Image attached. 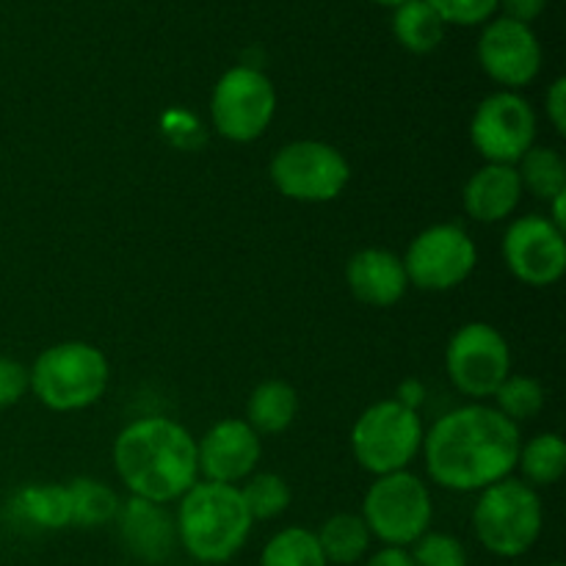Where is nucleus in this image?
I'll return each mask as SVG.
<instances>
[{"label": "nucleus", "mask_w": 566, "mask_h": 566, "mask_svg": "<svg viewBox=\"0 0 566 566\" xmlns=\"http://www.w3.org/2000/svg\"><path fill=\"white\" fill-rule=\"evenodd\" d=\"M542 566H564V564H558V562H553V564H542Z\"/></svg>", "instance_id": "36"}, {"label": "nucleus", "mask_w": 566, "mask_h": 566, "mask_svg": "<svg viewBox=\"0 0 566 566\" xmlns=\"http://www.w3.org/2000/svg\"><path fill=\"white\" fill-rule=\"evenodd\" d=\"M481 70L506 92L528 86L542 70V44L531 25L517 20H492L479 39Z\"/></svg>", "instance_id": "14"}, {"label": "nucleus", "mask_w": 566, "mask_h": 566, "mask_svg": "<svg viewBox=\"0 0 566 566\" xmlns=\"http://www.w3.org/2000/svg\"><path fill=\"white\" fill-rule=\"evenodd\" d=\"M545 525L539 492L523 479H503L479 492L473 531L484 551L501 558H520L536 545Z\"/></svg>", "instance_id": "5"}, {"label": "nucleus", "mask_w": 566, "mask_h": 566, "mask_svg": "<svg viewBox=\"0 0 566 566\" xmlns=\"http://www.w3.org/2000/svg\"><path fill=\"white\" fill-rule=\"evenodd\" d=\"M365 566H415L407 547H381L365 562Z\"/></svg>", "instance_id": "34"}, {"label": "nucleus", "mask_w": 566, "mask_h": 566, "mask_svg": "<svg viewBox=\"0 0 566 566\" xmlns=\"http://www.w3.org/2000/svg\"><path fill=\"white\" fill-rule=\"evenodd\" d=\"M392 33L398 44L415 55H426L446 39V22L426 0H407L392 14Z\"/></svg>", "instance_id": "21"}, {"label": "nucleus", "mask_w": 566, "mask_h": 566, "mask_svg": "<svg viewBox=\"0 0 566 566\" xmlns=\"http://www.w3.org/2000/svg\"><path fill=\"white\" fill-rule=\"evenodd\" d=\"M363 520L370 536L385 547H412L434 520V501L423 481L409 470L379 475L363 501Z\"/></svg>", "instance_id": "7"}, {"label": "nucleus", "mask_w": 566, "mask_h": 566, "mask_svg": "<svg viewBox=\"0 0 566 566\" xmlns=\"http://www.w3.org/2000/svg\"><path fill=\"white\" fill-rule=\"evenodd\" d=\"M517 468L523 473L525 484H531L534 490L539 486H553L562 481L566 470V442L556 431H545V434H536L520 448Z\"/></svg>", "instance_id": "23"}, {"label": "nucleus", "mask_w": 566, "mask_h": 566, "mask_svg": "<svg viewBox=\"0 0 566 566\" xmlns=\"http://www.w3.org/2000/svg\"><path fill=\"white\" fill-rule=\"evenodd\" d=\"M446 25H481L497 11V0H426Z\"/></svg>", "instance_id": "30"}, {"label": "nucleus", "mask_w": 566, "mask_h": 566, "mask_svg": "<svg viewBox=\"0 0 566 566\" xmlns=\"http://www.w3.org/2000/svg\"><path fill=\"white\" fill-rule=\"evenodd\" d=\"M72 525L81 528H97V525L114 523L119 514V495L108 484L97 479H75L70 486Z\"/></svg>", "instance_id": "25"}, {"label": "nucleus", "mask_w": 566, "mask_h": 566, "mask_svg": "<svg viewBox=\"0 0 566 566\" xmlns=\"http://www.w3.org/2000/svg\"><path fill=\"white\" fill-rule=\"evenodd\" d=\"M374 3H379V6H392V9H398V6L407 3V0H374Z\"/></svg>", "instance_id": "35"}, {"label": "nucleus", "mask_w": 566, "mask_h": 566, "mask_svg": "<svg viewBox=\"0 0 566 566\" xmlns=\"http://www.w3.org/2000/svg\"><path fill=\"white\" fill-rule=\"evenodd\" d=\"M523 199V182L514 166L484 164L464 182V213L479 224H497L517 210Z\"/></svg>", "instance_id": "18"}, {"label": "nucleus", "mask_w": 566, "mask_h": 566, "mask_svg": "<svg viewBox=\"0 0 566 566\" xmlns=\"http://www.w3.org/2000/svg\"><path fill=\"white\" fill-rule=\"evenodd\" d=\"M14 512L25 523L44 531H59L72 525L70 490L61 484H33L22 486L14 495Z\"/></svg>", "instance_id": "22"}, {"label": "nucleus", "mask_w": 566, "mask_h": 566, "mask_svg": "<svg viewBox=\"0 0 566 566\" xmlns=\"http://www.w3.org/2000/svg\"><path fill=\"white\" fill-rule=\"evenodd\" d=\"M269 177L282 197L304 205L332 202L346 191L352 166L346 155L326 142H291L271 158Z\"/></svg>", "instance_id": "8"}, {"label": "nucleus", "mask_w": 566, "mask_h": 566, "mask_svg": "<svg viewBox=\"0 0 566 566\" xmlns=\"http://www.w3.org/2000/svg\"><path fill=\"white\" fill-rule=\"evenodd\" d=\"M492 398H495L497 412L517 426L534 420L545 409V387L534 376L509 374V379L497 387Z\"/></svg>", "instance_id": "28"}, {"label": "nucleus", "mask_w": 566, "mask_h": 566, "mask_svg": "<svg viewBox=\"0 0 566 566\" xmlns=\"http://www.w3.org/2000/svg\"><path fill=\"white\" fill-rule=\"evenodd\" d=\"M31 392L53 412H81L97 403L108 390L111 368L97 346L64 340L44 348L28 368Z\"/></svg>", "instance_id": "4"}, {"label": "nucleus", "mask_w": 566, "mask_h": 566, "mask_svg": "<svg viewBox=\"0 0 566 566\" xmlns=\"http://www.w3.org/2000/svg\"><path fill=\"white\" fill-rule=\"evenodd\" d=\"M545 114H547V122L553 125V130H556L558 136H564L566 133V77H556V81L551 83V88H547Z\"/></svg>", "instance_id": "32"}, {"label": "nucleus", "mask_w": 566, "mask_h": 566, "mask_svg": "<svg viewBox=\"0 0 566 566\" xmlns=\"http://www.w3.org/2000/svg\"><path fill=\"white\" fill-rule=\"evenodd\" d=\"M446 374L462 396L481 403L495 396L512 374V348L501 329L484 321H470L448 340Z\"/></svg>", "instance_id": "10"}, {"label": "nucleus", "mask_w": 566, "mask_h": 566, "mask_svg": "<svg viewBox=\"0 0 566 566\" xmlns=\"http://www.w3.org/2000/svg\"><path fill=\"white\" fill-rule=\"evenodd\" d=\"M298 415L296 387L282 379H269L252 390L247 401V423L263 434H282L293 426Z\"/></svg>", "instance_id": "19"}, {"label": "nucleus", "mask_w": 566, "mask_h": 566, "mask_svg": "<svg viewBox=\"0 0 566 566\" xmlns=\"http://www.w3.org/2000/svg\"><path fill=\"white\" fill-rule=\"evenodd\" d=\"M114 470L130 497L169 506L199 481L197 440L171 418H138L116 434Z\"/></svg>", "instance_id": "2"}, {"label": "nucleus", "mask_w": 566, "mask_h": 566, "mask_svg": "<svg viewBox=\"0 0 566 566\" xmlns=\"http://www.w3.org/2000/svg\"><path fill=\"white\" fill-rule=\"evenodd\" d=\"M523 434L495 407L468 403L442 415L423 434L426 473L451 492H481L517 470Z\"/></svg>", "instance_id": "1"}, {"label": "nucleus", "mask_w": 566, "mask_h": 566, "mask_svg": "<svg viewBox=\"0 0 566 566\" xmlns=\"http://www.w3.org/2000/svg\"><path fill=\"white\" fill-rule=\"evenodd\" d=\"M177 503V542L193 562L224 564L243 551L254 520L238 486L197 481Z\"/></svg>", "instance_id": "3"}, {"label": "nucleus", "mask_w": 566, "mask_h": 566, "mask_svg": "<svg viewBox=\"0 0 566 566\" xmlns=\"http://www.w3.org/2000/svg\"><path fill=\"white\" fill-rule=\"evenodd\" d=\"M238 490H241V497L254 523L276 520L280 514L287 512V506L293 501L291 486L276 473H252Z\"/></svg>", "instance_id": "27"}, {"label": "nucleus", "mask_w": 566, "mask_h": 566, "mask_svg": "<svg viewBox=\"0 0 566 566\" xmlns=\"http://www.w3.org/2000/svg\"><path fill=\"white\" fill-rule=\"evenodd\" d=\"M114 523L119 525V536L127 545V551L142 558V562L160 564L175 551V520L158 503L130 497V501L119 506V514H116Z\"/></svg>", "instance_id": "17"}, {"label": "nucleus", "mask_w": 566, "mask_h": 566, "mask_svg": "<svg viewBox=\"0 0 566 566\" xmlns=\"http://www.w3.org/2000/svg\"><path fill=\"white\" fill-rule=\"evenodd\" d=\"M346 285L368 307H392L407 293L403 260L387 249H363L346 263Z\"/></svg>", "instance_id": "16"}, {"label": "nucleus", "mask_w": 566, "mask_h": 566, "mask_svg": "<svg viewBox=\"0 0 566 566\" xmlns=\"http://www.w3.org/2000/svg\"><path fill=\"white\" fill-rule=\"evenodd\" d=\"M470 142L486 164L517 166L534 147L536 114L517 92H495L484 97L470 119Z\"/></svg>", "instance_id": "12"}, {"label": "nucleus", "mask_w": 566, "mask_h": 566, "mask_svg": "<svg viewBox=\"0 0 566 566\" xmlns=\"http://www.w3.org/2000/svg\"><path fill=\"white\" fill-rule=\"evenodd\" d=\"M497 6H503V11H506L503 17L523 22V25H531L545 11L547 0H497Z\"/></svg>", "instance_id": "33"}, {"label": "nucleus", "mask_w": 566, "mask_h": 566, "mask_svg": "<svg viewBox=\"0 0 566 566\" xmlns=\"http://www.w3.org/2000/svg\"><path fill=\"white\" fill-rule=\"evenodd\" d=\"M423 420L418 409L398 398L376 401L365 409L352 429V453L370 475L401 473L423 448Z\"/></svg>", "instance_id": "6"}, {"label": "nucleus", "mask_w": 566, "mask_h": 566, "mask_svg": "<svg viewBox=\"0 0 566 566\" xmlns=\"http://www.w3.org/2000/svg\"><path fill=\"white\" fill-rule=\"evenodd\" d=\"M415 566H468V551L462 542L442 531H426L409 551Z\"/></svg>", "instance_id": "29"}, {"label": "nucleus", "mask_w": 566, "mask_h": 566, "mask_svg": "<svg viewBox=\"0 0 566 566\" xmlns=\"http://www.w3.org/2000/svg\"><path fill=\"white\" fill-rule=\"evenodd\" d=\"M401 260L409 285L418 291L446 293L473 274L479 263V249L464 227L446 221V224H431L418 232Z\"/></svg>", "instance_id": "11"}, {"label": "nucleus", "mask_w": 566, "mask_h": 566, "mask_svg": "<svg viewBox=\"0 0 566 566\" xmlns=\"http://www.w3.org/2000/svg\"><path fill=\"white\" fill-rule=\"evenodd\" d=\"M263 457V440L243 418H224L205 431L197 440L199 475L216 484H243L252 473H258V462Z\"/></svg>", "instance_id": "15"}, {"label": "nucleus", "mask_w": 566, "mask_h": 566, "mask_svg": "<svg viewBox=\"0 0 566 566\" xmlns=\"http://www.w3.org/2000/svg\"><path fill=\"white\" fill-rule=\"evenodd\" d=\"M315 539H318L326 564L348 566L363 562V558L368 556L370 539H374V536H370L363 514L340 512L332 514V517L315 531Z\"/></svg>", "instance_id": "20"}, {"label": "nucleus", "mask_w": 566, "mask_h": 566, "mask_svg": "<svg viewBox=\"0 0 566 566\" xmlns=\"http://www.w3.org/2000/svg\"><path fill=\"white\" fill-rule=\"evenodd\" d=\"M276 114V88L254 66H232L210 94V119L227 142H258Z\"/></svg>", "instance_id": "9"}, {"label": "nucleus", "mask_w": 566, "mask_h": 566, "mask_svg": "<svg viewBox=\"0 0 566 566\" xmlns=\"http://www.w3.org/2000/svg\"><path fill=\"white\" fill-rule=\"evenodd\" d=\"M31 390L28 368L11 357H0V409L20 403Z\"/></svg>", "instance_id": "31"}, {"label": "nucleus", "mask_w": 566, "mask_h": 566, "mask_svg": "<svg viewBox=\"0 0 566 566\" xmlns=\"http://www.w3.org/2000/svg\"><path fill=\"white\" fill-rule=\"evenodd\" d=\"M260 566H329L324 553H321L315 531L298 528H282L265 542L263 553H260Z\"/></svg>", "instance_id": "26"}, {"label": "nucleus", "mask_w": 566, "mask_h": 566, "mask_svg": "<svg viewBox=\"0 0 566 566\" xmlns=\"http://www.w3.org/2000/svg\"><path fill=\"white\" fill-rule=\"evenodd\" d=\"M517 175L523 182V191H531L536 199H556L566 193V164L562 153L553 147H531L523 158L517 160Z\"/></svg>", "instance_id": "24"}, {"label": "nucleus", "mask_w": 566, "mask_h": 566, "mask_svg": "<svg viewBox=\"0 0 566 566\" xmlns=\"http://www.w3.org/2000/svg\"><path fill=\"white\" fill-rule=\"evenodd\" d=\"M503 260L514 280L528 287L556 285L566 271V238L547 216H523L506 227Z\"/></svg>", "instance_id": "13"}]
</instances>
